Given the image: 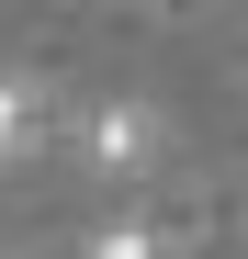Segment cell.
I'll return each mask as SVG.
<instances>
[{
    "label": "cell",
    "instance_id": "6da1fadb",
    "mask_svg": "<svg viewBox=\"0 0 248 259\" xmlns=\"http://www.w3.org/2000/svg\"><path fill=\"white\" fill-rule=\"evenodd\" d=\"M79 158H91L102 169V181H147V169L158 158H170V124H158V102H91V113H79Z\"/></svg>",
    "mask_w": 248,
    "mask_h": 259
},
{
    "label": "cell",
    "instance_id": "7a4b0ae2",
    "mask_svg": "<svg viewBox=\"0 0 248 259\" xmlns=\"http://www.w3.org/2000/svg\"><path fill=\"white\" fill-rule=\"evenodd\" d=\"M57 79L46 68H0V169H23V158H46L57 147Z\"/></svg>",
    "mask_w": 248,
    "mask_h": 259
},
{
    "label": "cell",
    "instance_id": "3957f363",
    "mask_svg": "<svg viewBox=\"0 0 248 259\" xmlns=\"http://www.w3.org/2000/svg\"><path fill=\"white\" fill-rule=\"evenodd\" d=\"M79 259H170V226H147V214H113V226H91V248Z\"/></svg>",
    "mask_w": 248,
    "mask_h": 259
}]
</instances>
